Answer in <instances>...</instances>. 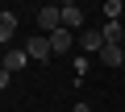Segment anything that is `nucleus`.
I'll use <instances>...</instances> for the list:
<instances>
[{
    "label": "nucleus",
    "mask_w": 125,
    "mask_h": 112,
    "mask_svg": "<svg viewBox=\"0 0 125 112\" xmlns=\"http://www.w3.org/2000/svg\"><path fill=\"white\" fill-rule=\"evenodd\" d=\"M25 54H29V62H46L50 54H54V50H50V37H46V33L29 37V42H25Z\"/></svg>",
    "instance_id": "f257e3e1"
},
{
    "label": "nucleus",
    "mask_w": 125,
    "mask_h": 112,
    "mask_svg": "<svg viewBox=\"0 0 125 112\" xmlns=\"http://www.w3.org/2000/svg\"><path fill=\"white\" fill-rule=\"evenodd\" d=\"M38 29H42V33H58V29H62V13H58V4H46V9L38 13Z\"/></svg>",
    "instance_id": "f03ea898"
},
{
    "label": "nucleus",
    "mask_w": 125,
    "mask_h": 112,
    "mask_svg": "<svg viewBox=\"0 0 125 112\" xmlns=\"http://www.w3.org/2000/svg\"><path fill=\"white\" fill-rule=\"evenodd\" d=\"M58 13H62V29H83V9L75 4V0H67V4H58Z\"/></svg>",
    "instance_id": "7ed1b4c3"
},
{
    "label": "nucleus",
    "mask_w": 125,
    "mask_h": 112,
    "mask_svg": "<svg viewBox=\"0 0 125 112\" xmlns=\"http://www.w3.org/2000/svg\"><path fill=\"white\" fill-rule=\"evenodd\" d=\"M0 67L17 75V71H25V67H29V54H25V50L17 46V50H9V54H4V62H0Z\"/></svg>",
    "instance_id": "20e7f679"
},
{
    "label": "nucleus",
    "mask_w": 125,
    "mask_h": 112,
    "mask_svg": "<svg viewBox=\"0 0 125 112\" xmlns=\"http://www.w3.org/2000/svg\"><path fill=\"white\" fill-rule=\"evenodd\" d=\"M79 46H83V54H100V50H104L100 29H83V33H79Z\"/></svg>",
    "instance_id": "39448f33"
},
{
    "label": "nucleus",
    "mask_w": 125,
    "mask_h": 112,
    "mask_svg": "<svg viewBox=\"0 0 125 112\" xmlns=\"http://www.w3.org/2000/svg\"><path fill=\"white\" fill-rule=\"evenodd\" d=\"M71 46H75V33H71V29H58V33H50V50H54V54H67Z\"/></svg>",
    "instance_id": "423d86ee"
},
{
    "label": "nucleus",
    "mask_w": 125,
    "mask_h": 112,
    "mask_svg": "<svg viewBox=\"0 0 125 112\" xmlns=\"http://www.w3.org/2000/svg\"><path fill=\"white\" fill-rule=\"evenodd\" d=\"M13 33H17V13L0 9V42H13Z\"/></svg>",
    "instance_id": "0eeeda50"
},
{
    "label": "nucleus",
    "mask_w": 125,
    "mask_h": 112,
    "mask_svg": "<svg viewBox=\"0 0 125 112\" xmlns=\"http://www.w3.org/2000/svg\"><path fill=\"white\" fill-rule=\"evenodd\" d=\"M100 62H104V67H125V50H121V46H104V50H100Z\"/></svg>",
    "instance_id": "6e6552de"
},
{
    "label": "nucleus",
    "mask_w": 125,
    "mask_h": 112,
    "mask_svg": "<svg viewBox=\"0 0 125 112\" xmlns=\"http://www.w3.org/2000/svg\"><path fill=\"white\" fill-rule=\"evenodd\" d=\"M100 37H104V46H121V21H104Z\"/></svg>",
    "instance_id": "1a4fd4ad"
},
{
    "label": "nucleus",
    "mask_w": 125,
    "mask_h": 112,
    "mask_svg": "<svg viewBox=\"0 0 125 112\" xmlns=\"http://www.w3.org/2000/svg\"><path fill=\"white\" fill-rule=\"evenodd\" d=\"M100 13H104V21H121L125 9H121V0H104V9H100Z\"/></svg>",
    "instance_id": "9d476101"
},
{
    "label": "nucleus",
    "mask_w": 125,
    "mask_h": 112,
    "mask_svg": "<svg viewBox=\"0 0 125 112\" xmlns=\"http://www.w3.org/2000/svg\"><path fill=\"white\" fill-rule=\"evenodd\" d=\"M9 83H13V71H4V67H0V91H4Z\"/></svg>",
    "instance_id": "9b49d317"
},
{
    "label": "nucleus",
    "mask_w": 125,
    "mask_h": 112,
    "mask_svg": "<svg viewBox=\"0 0 125 112\" xmlns=\"http://www.w3.org/2000/svg\"><path fill=\"white\" fill-rule=\"evenodd\" d=\"M71 112H92V108H88V104H75V108H71Z\"/></svg>",
    "instance_id": "f8f14e48"
}]
</instances>
